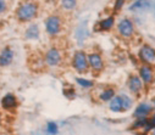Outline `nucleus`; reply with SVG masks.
Instances as JSON below:
<instances>
[{
  "label": "nucleus",
  "mask_w": 155,
  "mask_h": 135,
  "mask_svg": "<svg viewBox=\"0 0 155 135\" xmlns=\"http://www.w3.org/2000/svg\"><path fill=\"white\" fill-rule=\"evenodd\" d=\"M38 14V5L35 3H25L22 4L17 11H16V15H17V18L22 22H27V21H31L33 20Z\"/></svg>",
  "instance_id": "obj_1"
},
{
  "label": "nucleus",
  "mask_w": 155,
  "mask_h": 135,
  "mask_svg": "<svg viewBox=\"0 0 155 135\" xmlns=\"http://www.w3.org/2000/svg\"><path fill=\"white\" fill-rule=\"evenodd\" d=\"M139 60L142 61V63L144 65H149V66H155V49L151 48L150 45L144 44L143 47L139 49Z\"/></svg>",
  "instance_id": "obj_2"
},
{
  "label": "nucleus",
  "mask_w": 155,
  "mask_h": 135,
  "mask_svg": "<svg viewBox=\"0 0 155 135\" xmlns=\"http://www.w3.org/2000/svg\"><path fill=\"white\" fill-rule=\"evenodd\" d=\"M72 66L74 67V69L80 73H86L88 71V59H87V55L84 51H77L74 55H73V59H72Z\"/></svg>",
  "instance_id": "obj_3"
},
{
  "label": "nucleus",
  "mask_w": 155,
  "mask_h": 135,
  "mask_svg": "<svg viewBox=\"0 0 155 135\" xmlns=\"http://www.w3.org/2000/svg\"><path fill=\"white\" fill-rule=\"evenodd\" d=\"M45 28H47V33L49 35H56L60 33L61 29V18L59 16H49L45 21Z\"/></svg>",
  "instance_id": "obj_4"
},
{
  "label": "nucleus",
  "mask_w": 155,
  "mask_h": 135,
  "mask_svg": "<svg viewBox=\"0 0 155 135\" xmlns=\"http://www.w3.org/2000/svg\"><path fill=\"white\" fill-rule=\"evenodd\" d=\"M117 31L121 37L124 38H131L134 34V24L130 18H124L120 21L117 26Z\"/></svg>",
  "instance_id": "obj_5"
},
{
  "label": "nucleus",
  "mask_w": 155,
  "mask_h": 135,
  "mask_svg": "<svg viewBox=\"0 0 155 135\" xmlns=\"http://www.w3.org/2000/svg\"><path fill=\"white\" fill-rule=\"evenodd\" d=\"M143 80L140 79L139 76L137 74H131L128 77V80H127V85H128V89L131 90V93L133 94H139L142 90H143Z\"/></svg>",
  "instance_id": "obj_6"
},
{
  "label": "nucleus",
  "mask_w": 155,
  "mask_h": 135,
  "mask_svg": "<svg viewBox=\"0 0 155 135\" xmlns=\"http://www.w3.org/2000/svg\"><path fill=\"white\" fill-rule=\"evenodd\" d=\"M61 62V54L58 49H50L45 55V63L50 67H55Z\"/></svg>",
  "instance_id": "obj_7"
},
{
  "label": "nucleus",
  "mask_w": 155,
  "mask_h": 135,
  "mask_svg": "<svg viewBox=\"0 0 155 135\" xmlns=\"http://www.w3.org/2000/svg\"><path fill=\"white\" fill-rule=\"evenodd\" d=\"M139 77L143 80L144 84H151L154 80V71L151 66L149 65H143L139 68Z\"/></svg>",
  "instance_id": "obj_8"
},
{
  "label": "nucleus",
  "mask_w": 155,
  "mask_h": 135,
  "mask_svg": "<svg viewBox=\"0 0 155 135\" xmlns=\"http://www.w3.org/2000/svg\"><path fill=\"white\" fill-rule=\"evenodd\" d=\"M87 59H88V65L91 66V68L93 71L99 72L104 68V61L99 54H91L87 56Z\"/></svg>",
  "instance_id": "obj_9"
},
{
  "label": "nucleus",
  "mask_w": 155,
  "mask_h": 135,
  "mask_svg": "<svg viewBox=\"0 0 155 135\" xmlns=\"http://www.w3.org/2000/svg\"><path fill=\"white\" fill-rule=\"evenodd\" d=\"M153 112V106L145 102H142L137 106L136 111H134V117H147Z\"/></svg>",
  "instance_id": "obj_10"
},
{
  "label": "nucleus",
  "mask_w": 155,
  "mask_h": 135,
  "mask_svg": "<svg viewBox=\"0 0 155 135\" xmlns=\"http://www.w3.org/2000/svg\"><path fill=\"white\" fill-rule=\"evenodd\" d=\"M12 60H14V53L11 49L5 48L0 53V66H8L12 62Z\"/></svg>",
  "instance_id": "obj_11"
},
{
  "label": "nucleus",
  "mask_w": 155,
  "mask_h": 135,
  "mask_svg": "<svg viewBox=\"0 0 155 135\" xmlns=\"http://www.w3.org/2000/svg\"><path fill=\"white\" fill-rule=\"evenodd\" d=\"M2 106L4 110H12L17 106V100L12 94H8L2 100Z\"/></svg>",
  "instance_id": "obj_12"
},
{
  "label": "nucleus",
  "mask_w": 155,
  "mask_h": 135,
  "mask_svg": "<svg viewBox=\"0 0 155 135\" xmlns=\"http://www.w3.org/2000/svg\"><path fill=\"white\" fill-rule=\"evenodd\" d=\"M110 110L112 112H122L124 111V100L122 96H114L110 100Z\"/></svg>",
  "instance_id": "obj_13"
},
{
  "label": "nucleus",
  "mask_w": 155,
  "mask_h": 135,
  "mask_svg": "<svg viewBox=\"0 0 155 135\" xmlns=\"http://www.w3.org/2000/svg\"><path fill=\"white\" fill-rule=\"evenodd\" d=\"M38 37H39V28H38L37 24H31V26L27 28L26 38H27V39H37Z\"/></svg>",
  "instance_id": "obj_14"
},
{
  "label": "nucleus",
  "mask_w": 155,
  "mask_h": 135,
  "mask_svg": "<svg viewBox=\"0 0 155 135\" xmlns=\"http://www.w3.org/2000/svg\"><path fill=\"white\" fill-rule=\"evenodd\" d=\"M114 24H115V18L112 16H110V17H107V18H105V20L99 22V28L101 31H109V29H111L114 27Z\"/></svg>",
  "instance_id": "obj_15"
},
{
  "label": "nucleus",
  "mask_w": 155,
  "mask_h": 135,
  "mask_svg": "<svg viewBox=\"0 0 155 135\" xmlns=\"http://www.w3.org/2000/svg\"><path fill=\"white\" fill-rule=\"evenodd\" d=\"M114 96H115V90L112 88H109V89H105L104 92H101V94L99 95V99L101 101L106 102V101H110Z\"/></svg>",
  "instance_id": "obj_16"
},
{
  "label": "nucleus",
  "mask_w": 155,
  "mask_h": 135,
  "mask_svg": "<svg viewBox=\"0 0 155 135\" xmlns=\"http://www.w3.org/2000/svg\"><path fill=\"white\" fill-rule=\"evenodd\" d=\"M149 6V2L148 0H137V2L130 6V10L131 11H136V10H145Z\"/></svg>",
  "instance_id": "obj_17"
},
{
  "label": "nucleus",
  "mask_w": 155,
  "mask_h": 135,
  "mask_svg": "<svg viewBox=\"0 0 155 135\" xmlns=\"http://www.w3.org/2000/svg\"><path fill=\"white\" fill-rule=\"evenodd\" d=\"M61 6L65 10H73L77 6V0H61Z\"/></svg>",
  "instance_id": "obj_18"
},
{
  "label": "nucleus",
  "mask_w": 155,
  "mask_h": 135,
  "mask_svg": "<svg viewBox=\"0 0 155 135\" xmlns=\"http://www.w3.org/2000/svg\"><path fill=\"white\" fill-rule=\"evenodd\" d=\"M147 122H148V118L147 117H137V119L133 123V128L134 129H143L145 127Z\"/></svg>",
  "instance_id": "obj_19"
},
{
  "label": "nucleus",
  "mask_w": 155,
  "mask_h": 135,
  "mask_svg": "<svg viewBox=\"0 0 155 135\" xmlns=\"http://www.w3.org/2000/svg\"><path fill=\"white\" fill-rule=\"evenodd\" d=\"M76 82H77V84L83 86V88H92L93 86V82L83 79V78H76Z\"/></svg>",
  "instance_id": "obj_20"
},
{
  "label": "nucleus",
  "mask_w": 155,
  "mask_h": 135,
  "mask_svg": "<svg viewBox=\"0 0 155 135\" xmlns=\"http://www.w3.org/2000/svg\"><path fill=\"white\" fill-rule=\"evenodd\" d=\"M47 131L49 134H58V125L54 122H49L47 125Z\"/></svg>",
  "instance_id": "obj_21"
},
{
  "label": "nucleus",
  "mask_w": 155,
  "mask_h": 135,
  "mask_svg": "<svg viewBox=\"0 0 155 135\" xmlns=\"http://www.w3.org/2000/svg\"><path fill=\"white\" fill-rule=\"evenodd\" d=\"M121 96H122V100H124V111L130 110L131 106H132V100L127 95H121Z\"/></svg>",
  "instance_id": "obj_22"
},
{
  "label": "nucleus",
  "mask_w": 155,
  "mask_h": 135,
  "mask_svg": "<svg viewBox=\"0 0 155 135\" xmlns=\"http://www.w3.org/2000/svg\"><path fill=\"white\" fill-rule=\"evenodd\" d=\"M64 94H65V96L66 98H68V99H73L74 98V95H76V93H74V90L73 89H65L64 90Z\"/></svg>",
  "instance_id": "obj_23"
},
{
  "label": "nucleus",
  "mask_w": 155,
  "mask_h": 135,
  "mask_svg": "<svg viewBox=\"0 0 155 135\" xmlns=\"http://www.w3.org/2000/svg\"><path fill=\"white\" fill-rule=\"evenodd\" d=\"M125 2H126V0H116V3H115V11H119L120 9H122V6L125 5Z\"/></svg>",
  "instance_id": "obj_24"
},
{
  "label": "nucleus",
  "mask_w": 155,
  "mask_h": 135,
  "mask_svg": "<svg viewBox=\"0 0 155 135\" xmlns=\"http://www.w3.org/2000/svg\"><path fill=\"white\" fill-rule=\"evenodd\" d=\"M6 9V3L5 0H0V12H3Z\"/></svg>",
  "instance_id": "obj_25"
},
{
  "label": "nucleus",
  "mask_w": 155,
  "mask_h": 135,
  "mask_svg": "<svg viewBox=\"0 0 155 135\" xmlns=\"http://www.w3.org/2000/svg\"><path fill=\"white\" fill-rule=\"evenodd\" d=\"M148 119H149L150 124H151V125H153V127L155 128V113H154V114H153V116H151L150 118H148Z\"/></svg>",
  "instance_id": "obj_26"
},
{
  "label": "nucleus",
  "mask_w": 155,
  "mask_h": 135,
  "mask_svg": "<svg viewBox=\"0 0 155 135\" xmlns=\"http://www.w3.org/2000/svg\"><path fill=\"white\" fill-rule=\"evenodd\" d=\"M0 122H2V117H0Z\"/></svg>",
  "instance_id": "obj_27"
}]
</instances>
